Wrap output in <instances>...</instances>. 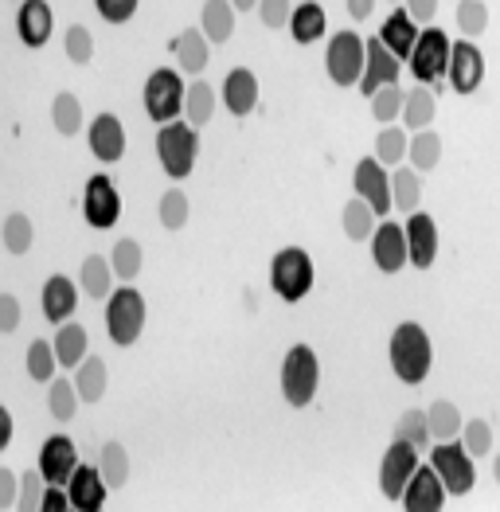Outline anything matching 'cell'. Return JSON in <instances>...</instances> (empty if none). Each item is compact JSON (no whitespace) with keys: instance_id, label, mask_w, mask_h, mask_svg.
Masks as SVG:
<instances>
[{"instance_id":"6da1fadb","label":"cell","mask_w":500,"mask_h":512,"mask_svg":"<svg viewBox=\"0 0 500 512\" xmlns=\"http://www.w3.org/2000/svg\"><path fill=\"white\" fill-rule=\"evenodd\" d=\"M387 356H391V372L411 387L422 384V380L430 376V364H434L430 337H426V329H422L418 321H403V325L391 333Z\"/></svg>"},{"instance_id":"7a4b0ae2","label":"cell","mask_w":500,"mask_h":512,"mask_svg":"<svg viewBox=\"0 0 500 512\" xmlns=\"http://www.w3.org/2000/svg\"><path fill=\"white\" fill-rule=\"evenodd\" d=\"M200 157V133L188 122H168L157 129V161L168 180H188Z\"/></svg>"},{"instance_id":"3957f363","label":"cell","mask_w":500,"mask_h":512,"mask_svg":"<svg viewBox=\"0 0 500 512\" xmlns=\"http://www.w3.org/2000/svg\"><path fill=\"white\" fill-rule=\"evenodd\" d=\"M321 387V360L309 344H293L282 360V395L290 407H309Z\"/></svg>"},{"instance_id":"277c9868","label":"cell","mask_w":500,"mask_h":512,"mask_svg":"<svg viewBox=\"0 0 500 512\" xmlns=\"http://www.w3.org/2000/svg\"><path fill=\"white\" fill-rule=\"evenodd\" d=\"M270 286L282 301H301L313 290V258L305 247H282L270 262Z\"/></svg>"},{"instance_id":"5b68a950","label":"cell","mask_w":500,"mask_h":512,"mask_svg":"<svg viewBox=\"0 0 500 512\" xmlns=\"http://www.w3.org/2000/svg\"><path fill=\"white\" fill-rule=\"evenodd\" d=\"M145 114L157 122V126H168L184 114V98H188V86L180 79V71L172 67H157L149 79H145Z\"/></svg>"},{"instance_id":"8992f818","label":"cell","mask_w":500,"mask_h":512,"mask_svg":"<svg viewBox=\"0 0 500 512\" xmlns=\"http://www.w3.org/2000/svg\"><path fill=\"white\" fill-rule=\"evenodd\" d=\"M450 51H454V43L450 36L442 32V28H434V24H426L422 32H418V43L415 51H411V75H415L422 86H442L446 79V71H450Z\"/></svg>"},{"instance_id":"52a82bcc","label":"cell","mask_w":500,"mask_h":512,"mask_svg":"<svg viewBox=\"0 0 500 512\" xmlns=\"http://www.w3.org/2000/svg\"><path fill=\"white\" fill-rule=\"evenodd\" d=\"M145 329V298L133 290V286H122L106 298V333L118 348H129L137 344Z\"/></svg>"},{"instance_id":"ba28073f","label":"cell","mask_w":500,"mask_h":512,"mask_svg":"<svg viewBox=\"0 0 500 512\" xmlns=\"http://www.w3.org/2000/svg\"><path fill=\"white\" fill-rule=\"evenodd\" d=\"M364 59H368V43L360 40L356 32H336L329 47H325V71L333 86L348 90V86H360L364 79Z\"/></svg>"},{"instance_id":"9c48e42d","label":"cell","mask_w":500,"mask_h":512,"mask_svg":"<svg viewBox=\"0 0 500 512\" xmlns=\"http://www.w3.org/2000/svg\"><path fill=\"white\" fill-rule=\"evenodd\" d=\"M430 466L438 470L442 477V485H446V493L450 497H465V493H473V485H477V470H473V454L465 450V442L454 438V442H438L434 446V454H430Z\"/></svg>"},{"instance_id":"30bf717a","label":"cell","mask_w":500,"mask_h":512,"mask_svg":"<svg viewBox=\"0 0 500 512\" xmlns=\"http://www.w3.org/2000/svg\"><path fill=\"white\" fill-rule=\"evenodd\" d=\"M418 466H422V462H418L415 442L395 438V442L387 446V454H383V466H379V489H383V497H387V501H399Z\"/></svg>"},{"instance_id":"8fae6325","label":"cell","mask_w":500,"mask_h":512,"mask_svg":"<svg viewBox=\"0 0 500 512\" xmlns=\"http://www.w3.org/2000/svg\"><path fill=\"white\" fill-rule=\"evenodd\" d=\"M83 215H86V223L98 227V231H110V227L118 223V215H122V192H118V184H114L106 172H98V176L86 180Z\"/></svg>"},{"instance_id":"7c38bea8","label":"cell","mask_w":500,"mask_h":512,"mask_svg":"<svg viewBox=\"0 0 500 512\" xmlns=\"http://www.w3.org/2000/svg\"><path fill=\"white\" fill-rule=\"evenodd\" d=\"M352 188H356L360 200L372 204V212L379 215V219L395 208V200H391V172H387V165H383L379 157H364V161L356 165Z\"/></svg>"},{"instance_id":"4fadbf2b","label":"cell","mask_w":500,"mask_h":512,"mask_svg":"<svg viewBox=\"0 0 500 512\" xmlns=\"http://www.w3.org/2000/svg\"><path fill=\"white\" fill-rule=\"evenodd\" d=\"M446 485H442V477L434 466H418L415 477L407 481V489H403V497H399V505L407 512H442L446 509Z\"/></svg>"},{"instance_id":"5bb4252c","label":"cell","mask_w":500,"mask_h":512,"mask_svg":"<svg viewBox=\"0 0 500 512\" xmlns=\"http://www.w3.org/2000/svg\"><path fill=\"white\" fill-rule=\"evenodd\" d=\"M368 43V59H364V79H360V94H368L372 98L375 90H383V86H395L399 83V67H403V59L387 47V43L372 36Z\"/></svg>"},{"instance_id":"9a60e30c","label":"cell","mask_w":500,"mask_h":512,"mask_svg":"<svg viewBox=\"0 0 500 512\" xmlns=\"http://www.w3.org/2000/svg\"><path fill=\"white\" fill-rule=\"evenodd\" d=\"M372 262L379 274H399L411 258H407V231L395 223V219H387V223H379L372 235Z\"/></svg>"},{"instance_id":"2e32d148","label":"cell","mask_w":500,"mask_h":512,"mask_svg":"<svg viewBox=\"0 0 500 512\" xmlns=\"http://www.w3.org/2000/svg\"><path fill=\"white\" fill-rule=\"evenodd\" d=\"M450 86L458 94H473L477 86L485 83V55L473 40H458L450 51V71H446Z\"/></svg>"},{"instance_id":"e0dca14e","label":"cell","mask_w":500,"mask_h":512,"mask_svg":"<svg viewBox=\"0 0 500 512\" xmlns=\"http://www.w3.org/2000/svg\"><path fill=\"white\" fill-rule=\"evenodd\" d=\"M79 470V450L67 434H51L40 450V473L47 485H67L71 473Z\"/></svg>"},{"instance_id":"ac0fdd59","label":"cell","mask_w":500,"mask_h":512,"mask_svg":"<svg viewBox=\"0 0 500 512\" xmlns=\"http://www.w3.org/2000/svg\"><path fill=\"white\" fill-rule=\"evenodd\" d=\"M407 258L415 270H430L434 258H438V223L426 212H411L407 215Z\"/></svg>"},{"instance_id":"d6986e66","label":"cell","mask_w":500,"mask_h":512,"mask_svg":"<svg viewBox=\"0 0 500 512\" xmlns=\"http://www.w3.org/2000/svg\"><path fill=\"white\" fill-rule=\"evenodd\" d=\"M67 493H71V509L102 512L106 509V493H110V485H106L102 470H94V466H83V462H79V470L71 473V481H67Z\"/></svg>"},{"instance_id":"ffe728a7","label":"cell","mask_w":500,"mask_h":512,"mask_svg":"<svg viewBox=\"0 0 500 512\" xmlns=\"http://www.w3.org/2000/svg\"><path fill=\"white\" fill-rule=\"evenodd\" d=\"M16 32L24 47H43L55 32V16H51V4L47 0H24L20 12H16Z\"/></svg>"},{"instance_id":"44dd1931","label":"cell","mask_w":500,"mask_h":512,"mask_svg":"<svg viewBox=\"0 0 500 512\" xmlns=\"http://www.w3.org/2000/svg\"><path fill=\"white\" fill-rule=\"evenodd\" d=\"M43 317L51 321V325H63V321H71V313H75V305H79V286L67 278V274H51L47 282H43Z\"/></svg>"},{"instance_id":"7402d4cb","label":"cell","mask_w":500,"mask_h":512,"mask_svg":"<svg viewBox=\"0 0 500 512\" xmlns=\"http://www.w3.org/2000/svg\"><path fill=\"white\" fill-rule=\"evenodd\" d=\"M90 153L106 165L122 161L125 157V126L114 114H98L94 126H90Z\"/></svg>"},{"instance_id":"603a6c76","label":"cell","mask_w":500,"mask_h":512,"mask_svg":"<svg viewBox=\"0 0 500 512\" xmlns=\"http://www.w3.org/2000/svg\"><path fill=\"white\" fill-rule=\"evenodd\" d=\"M223 106L235 114V118H247L258 106V75L250 67H235L227 79H223Z\"/></svg>"},{"instance_id":"cb8c5ba5","label":"cell","mask_w":500,"mask_h":512,"mask_svg":"<svg viewBox=\"0 0 500 512\" xmlns=\"http://www.w3.org/2000/svg\"><path fill=\"white\" fill-rule=\"evenodd\" d=\"M418 32H422V24H418L415 16H411L407 8H395V12L383 20L379 40L387 43L399 59H411V51H415V43H418Z\"/></svg>"},{"instance_id":"d4e9b609","label":"cell","mask_w":500,"mask_h":512,"mask_svg":"<svg viewBox=\"0 0 500 512\" xmlns=\"http://www.w3.org/2000/svg\"><path fill=\"white\" fill-rule=\"evenodd\" d=\"M325 32H329V16H325V8L321 4H313V0H305V4H297L290 16V36L301 47H309V43L325 40Z\"/></svg>"},{"instance_id":"484cf974","label":"cell","mask_w":500,"mask_h":512,"mask_svg":"<svg viewBox=\"0 0 500 512\" xmlns=\"http://www.w3.org/2000/svg\"><path fill=\"white\" fill-rule=\"evenodd\" d=\"M200 32H204L211 43L231 40V36H235V4H231V0H204Z\"/></svg>"},{"instance_id":"4316f807","label":"cell","mask_w":500,"mask_h":512,"mask_svg":"<svg viewBox=\"0 0 500 512\" xmlns=\"http://www.w3.org/2000/svg\"><path fill=\"white\" fill-rule=\"evenodd\" d=\"M434 94H438L434 86H422V83H418L415 90H407V102H403V122H407V129H411V133L434 126V114H438V98H434Z\"/></svg>"},{"instance_id":"83f0119b","label":"cell","mask_w":500,"mask_h":512,"mask_svg":"<svg viewBox=\"0 0 500 512\" xmlns=\"http://www.w3.org/2000/svg\"><path fill=\"white\" fill-rule=\"evenodd\" d=\"M55 356H59V368H79L86 356V329L83 325H75V321H63V325H55Z\"/></svg>"},{"instance_id":"f1b7e54d","label":"cell","mask_w":500,"mask_h":512,"mask_svg":"<svg viewBox=\"0 0 500 512\" xmlns=\"http://www.w3.org/2000/svg\"><path fill=\"white\" fill-rule=\"evenodd\" d=\"M114 266H110V258L102 255H90L83 262V270H79V282H83V294L94 301H106L114 294Z\"/></svg>"},{"instance_id":"f546056e","label":"cell","mask_w":500,"mask_h":512,"mask_svg":"<svg viewBox=\"0 0 500 512\" xmlns=\"http://www.w3.org/2000/svg\"><path fill=\"white\" fill-rule=\"evenodd\" d=\"M79 403H83V395H79L75 380L55 376V380L47 384V411H51L55 423H71V419L79 415Z\"/></svg>"},{"instance_id":"4dcf8cb0","label":"cell","mask_w":500,"mask_h":512,"mask_svg":"<svg viewBox=\"0 0 500 512\" xmlns=\"http://www.w3.org/2000/svg\"><path fill=\"white\" fill-rule=\"evenodd\" d=\"M208 55H211V40L200 28H188V32L176 40V63H180V71H188V75H204Z\"/></svg>"},{"instance_id":"1f68e13d","label":"cell","mask_w":500,"mask_h":512,"mask_svg":"<svg viewBox=\"0 0 500 512\" xmlns=\"http://www.w3.org/2000/svg\"><path fill=\"white\" fill-rule=\"evenodd\" d=\"M426 423H430V438H438V442H454L461 434V427H465L461 411L450 399H434V403L426 407Z\"/></svg>"},{"instance_id":"d6a6232c","label":"cell","mask_w":500,"mask_h":512,"mask_svg":"<svg viewBox=\"0 0 500 512\" xmlns=\"http://www.w3.org/2000/svg\"><path fill=\"white\" fill-rule=\"evenodd\" d=\"M375 219H379V215L372 212V204L356 196V200H348V204H344V212H340V227H344V235H348V239L368 243V239L375 235Z\"/></svg>"},{"instance_id":"836d02e7","label":"cell","mask_w":500,"mask_h":512,"mask_svg":"<svg viewBox=\"0 0 500 512\" xmlns=\"http://www.w3.org/2000/svg\"><path fill=\"white\" fill-rule=\"evenodd\" d=\"M391 200H395V208L403 215L418 212V200H422V180H418V172L411 165H399V169H391Z\"/></svg>"},{"instance_id":"e575fe53","label":"cell","mask_w":500,"mask_h":512,"mask_svg":"<svg viewBox=\"0 0 500 512\" xmlns=\"http://www.w3.org/2000/svg\"><path fill=\"white\" fill-rule=\"evenodd\" d=\"M442 161V137L434 129H418L411 137V149H407V165L415 172H434Z\"/></svg>"},{"instance_id":"d590c367","label":"cell","mask_w":500,"mask_h":512,"mask_svg":"<svg viewBox=\"0 0 500 512\" xmlns=\"http://www.w3.org/2000/svg\"><path fill=\"white\" fill-rule=\"evenodd\" d=\"M75 387L83 395V403H98L106 395V360L102 356H86L75 368Z\"/></svg>"},{"instance_id":"8d00e7d4","label":"cell","mask_w":500,"mask_h":512,"mask_svg":"<svg viewBox=\"0 0 500 512\" xmlns=\"http://www.w3.org/2000/svg\"><path fill=\"white\" fill-rule=\"evenodd\" d=\"M0 239H4V251L8 255H28L32 243H36V227L24 212H12L0 227Z\"/></svg>"},{"instance_id":"74e56055","label":"cell","mask_w":500,"mask_h":512,"mask_svg":"<svg viewBox=\"0 0 500 512\" xmlns=\"http://www.w3.org/2000/svg\"><path fill=\"white\" fill-rule=\"evenodd\" d=\"M51 126L59 129L63 137H75L83 129V102L71 90H59L51 102Z\"/></svg>"},{"instance_id":"f35d334b","label":"cell","mask_w":500,"mask_h":512,"mask_svg":"<svg viewBox=\"0 0 500 512\" xmlns=\"http://www.w3.org/2000/svg\"><path fill=\"white\" fill-rule=\"evenodd\" d=\"M407 149H411V141H407V129H399V126H383V129H379V137H375V157H379L387 169H399V165H407Z\"/></svg>"},{"instance_id":"ab89813d","label":"cell","mask_w":500,"mask_h":512,"mask_svg":"<svg viewBox=\"0 0 500 512\" xmlns=\"http://www.w3.org/2000/svg\"><path fill=\"white\" fill-rule=\"evenodd\" d=\"M184 114H188V126H208L211 114H215V90L204 79L188 86V98H184Z\"/></svg>"},{"instance_id":"60d3db41","label":"cell","mask_w":500,"mask_h":512,"mask_svg":"<svg viewBox=\"0 0 500 512\" xmlns=\"http://www.w3.org/2000/svg\"><path fill=\"white\" fill-rule=\"evenodd\" d=\"M368 102H372V118H375V122H379V126H391V122H399V118H403V102H407V90H399V83L383 86V90H375Z\"/></svg>"},{"instance_id":"b9f144b4","label":"cell","mask_w":500,"mask_h":512,"mask_svg":"<svg viewBox=\"0 0 500 512\" xmlns=\"http://www.w3.org/2000/svg\"><path fill=\"white\" fill-rule=\"evenodd\" d=\"M98 470H102V477H106L110 489H122L125 481H129V454H125L122 442H106V446H102Z\"/></svg>"},{"instance_id":"7bdbcfd3","label":"cell","mask_w":500,"mask_h":512,"mask_svg":"<svg viewBox=\"0 0 500 512\" xmlns=\"http://www.w3.org/2000/svg\"><path fill=\"white\" fill-rule=\"evenodd\" d=\"M157 215H161V227L165 231H180V227H188L192 204H188V196L180 188H168L165 196H161V204H157Z\"/></svg>"},{"instance_id":"ee69618b","label":"cell","mask_w":500,"mask_h":512,"mask_svg":"<svg viewBox=\"0 0 500 512\" xmlns=\"http://www.w3.org/2000/svg\"><path fill=\"white\" fill-rule=\"evenodd\" d=\"M110 266L118 274V282H133L141 274V243L137 239H118L110 251Z\"/></svg>"},{"instance_id":"f6af8a7d","label":"cell","mask_w":500,"mask_h":512,"mask_svg":"<svg viewBox=\"0 0 500 512\" xmlns=\"http://www.w3.org/2000/svg\"><path fill=\"white\" fill-rule=\"evenodd\" d=\"M55 368H59L55 344L32 341V348H28V376H32L36 384H51V380H55Z\"/></svg>"},{"instance_id":"bcb514c9","label":"cell","mask_w":500,"mask_h":512,"mask_svg":"<svg viewBox=\"0 0 500 512\" xmlns=\"http://www.w3.org/2000/svg\"><path fill=\"white\" fill-rule=\"evenodd\" d=\"M485 28H489V8H485V0H461L458 32H465V40H477Z\"/></svg>"},{"instance_id":"7dc6e473","label":"cell","mask_w":500,"mask_h":512,"mask_svg":"<svg viewBox=\"0 0 500 512\" xmlns=\"http://www.w3.org/2000/svg\"><path fill=\"white\" fill-rule=\"evenodd\" d=\"M461 442H465V450H469L473 458H485V454L493 450V427H489L485 419H469V423L461 427Z\"/></svg>"},{"instance_id":"c3c4849f","label":"cell","mask_w":500,"mask_h":512,"mask_svg":"<svg viewBox=\"0 0 500 512\" xmlns=\"http://www.w3.org/2000/svg\"><path fill=\"white\" fill-rule=\"evenodd\" d=\"M63 51L71 63H90L94 59V36L86 32L83 24H71L67 36H63Z\"/></svg>"},{"instance_id":"681fc988","label":"cell","mask_w":500,"mask_h":512,"mask_svg":"<svg viewBox=\"0 0 500 512\" xmlns=\"http://www.w3.org/2000/svg\"><path fill=\"white\" fill-rule=\"evenodd\" d=\"M395 438H407V442H415L418 450H426V446H430V423H426V411H407V415L399 419V427H395Z\"/></svg>"},{"instance_id":"f907efd6","label":"cell","mask_w":500,"mask_h":512,"mask_svg":"<svg viewBox=\"0 0 500 512\" xmlns=\"http://www.w3.org/2000/svg\"><path fill=\"white\" fill-rule=\"evenodd\" d=\"M290 16H293V4L290 0H258V20L274 32L290 28Z\"/></svg>"},{"instance_id":"816d5d0a","label":"cell","mask_w":500,"mask_h":512,"mask_svg":"<svg viewBox=\"0 0 500 512\" xmlns=\"http://www.w3.org/2000/svg\"><path fill=\"white\" fill-rule=\"evenodd\" d=\"M137 4H141V0H94L98 16H102L106 24H129V20L137 16Z\"/></svg>"},{"instance_id":"f5cc1de1","label":"cell","mask_w":500,"mask_h":512,"mask_svg":"<svg viewBox=\"0 0 500 512\" xmlns=\"http://www.w3.org/2000/svg\"><path fill=\"white\" fill-rule=\"evenodd\" d=\"M43 489H47V481H43L40 470H36V473H24V481H20V501H16V509H24V512L40 509Z\"/></svg>"},{"instance_id":"db71d44e","label":"cell","mask_w":500,"mask_h":512,"mask_svg":"<svg viewBox=\"0 0 500 512\" xmlns=\"http://www.w3.org/2000/svg\"><path fill=\"white\" fill-rule=\"evenodd\" d=\"M67 509H71V493H67V485H47V489H43L40 512H67Z\"/></svg>"},{"instance_id":"11a10c76","label":"cell","mask_w":500,"mask_h":512,"mask_svg":"<svg viewBox=\"0 0 500 512\" xmlns=\"http://www.w3.org/2000/svg\"><path fill=\"white\" fill-rule=\"evenodd\" d=\"M20 501V481L8 466H0V509H16Z\"/></svg>"},{"instance_id":"9f6ffc18","label":"cell","mask_w":500,"mask_h":512,"mask_svg":"<svg viewBox=\"0 0 500 512\" xmlns=\"http://www.w3.org/2000/svg\"><path fill=\"white\" fill-rule=\"evenodd\" d=\"M20 325V301L12 294H0V333H16Z\"/></svg>"},{"instance_id":"6f0895ef","label":"cell","mask_w":500,"mask_h":512,"mask_svg":"<svg viewBox=\"0 0 500 512\" xmlns=\"http://www.w3.org/2000/svg\"><path fill=\"white\" fill-rule=\"evenodd\" d=\"M407 12L426 28V24H434V16H438V0H407Z\"/></svg>"},{"instance_id":"680465c9","label":"cell","mask_w":500,"mask_h":512,"mask_svg":"<svg viewBox=\"0 0 500 512\" xmlns=\"http://www.w3.org/2000/svg\"><path fill=\"white\" fill-rule=\"evenodd\" d=\"M344 4H348V16H352L356 24H364L375 8V0H344Z\"/></svg>"},{"instance_id":"91938a15","label":"cell","mask_w":500,"mask_h":512,"mask_svg":"<svg viewBox=\"0 0 500 512\" xmlns=\"http://www.w3.org/2000/svg\"><path fill=\"white\" fill-rule=\"evenodd\" d=\"M8 446H12V415L0 411V450H8Z\"/></svg>"},{"instance_id":"94428289","label":"cell","mask_w":500,"mask_h":512,"mask_svg":"<svg viewBox=\"0 0 500 512\" xmlns=\"http://www.w3.org/2000/svg\"><path fill=\"white\" fill-rule=\"evenodd\" d=\"M235 4V12H250V8H258V0H231Z\"/></svg>"},{"instance_id":"6125c7cd","label":"cell","mask_w":500,"mask_h":512,"mask_svg":"<svg viewBox=\"0 0 500 512\" xmlns=\"http://www.w3.org/2000/svg\"><path fill=\"white\" fill-rule=\"evenodd\" d=\"M493 477H497V485H500V458H497V466H493Z\"/></svg>"}]
</instances>
